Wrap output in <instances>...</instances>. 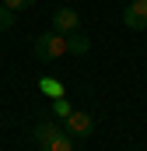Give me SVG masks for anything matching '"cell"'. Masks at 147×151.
<instances>
[{
    "label": "cell",
    "mask_w": 147,
    "mask_h": 151,
    "mask_svg": "<svg viewBox=\"0 0 147 151\" xmlns=\"http://www.w3.org/2000/svg\"><path fill=\"white\" fill-rule=\"evenodd\" d=\"M63 53H67V35H60L56 28H53V32H42V35L35 39V56L39 60L49 63V60H60Z\"/></svg>",
    "instance_id": "6da1fadb"
},
{
    "label": "cell",
    "mask_w": 147,
    "mask_h": 151,
    "mask_svg": "<svg viewBox=\"0 0 147 151\" xmlns=\"http://www.w3.org/2000/svg\"><path fill=\"white\" fill-rule=\"evenodd\" d=\"M123 25L133 28V32H147V0H133L123 11Z\"/></svg>",
    "instance_id": "7a4b0ae2"
},
{
    "label": "cell",
    "mask_w": 147,
    "mask_h": 151,
    "mask_svg": "<svg viewBox=\"0 0 147 151\" xmlns=\"http://www.w3.org/2000/svg\"><path fill=\"white\" fill-rule=\"evenodd\" d=\"M53 28L60 32V35H70L81 28V14L74 11V7H56V14H53Z\"/></svg>",
    "instance_id": "3957f363"
},
{
    "label": "cell",
    "mask_w": 147,
    "mask_h": 151,
    "mask_svg": "<svg viewBox=\"0 0 147 151\" xmlns=\"http://www.w3.org/2000/svg\"><path fill=\"white\" fill-rule=\"evenodd\" d=\"M91 130H95V119L84 113V109H74V113L67 116V134H70V137H88Z\"/></svg>",
    "instance_id": "277c9868"
},
{
    "label": "cell",
    "mask_w": 147,
    "mask_h": 151,
    "mask_svg": "<svg viewBox=\"0 0 147 151\" xmlns=\"http://www.w3.org/2000/svg\"><path fill=\"white\" fill-rule=\"evenodd\" d=\"M60 134H63V127H60V123L42 119V123L35 127V141H39V148H42V144H49V141H53V137H60Z\"/></svg>",
    "instance_id": "5b68a950"
},
{
    "label": "cell",
    "mask_w": 147,
    "mask_h": 151,
    "mask_svg": "<svg viewBox=\"0 0 147 151\" xmlns=\"http://www.w3.org/2000/svg\"><path fill=\"white\" fill-rule=\"evenodd\" d=\"M88 49H91V39L84 35L81 28H77V32H70V35H67V53H88Z\"/></svg>",
    "instance_id": "8992f818"
},
{
    "label": "cell",
    "mask_w": 147,
    "mask_h": 151,
    "mask_svg": "<svg viewBox=\"0 0 147 151\" xmlns=\"http://www.w3.org/2000/svg\"><path fill=\"white\" fill-rule=\"evenodd\" d=\"M42 151H74V137L67 134V130H63L60 137H53L49 144H42Z\"/></svg>",
    "instance_id": "52a82bcc"
},
{
    "label": "cell",
    "mask_w": 147,
    "mask_h": 151,
    "mask_svg": "<svg viewBox=\"0 0 147 151\" xmlns=\"http://www.w3.org/2000/svg\"><path fill=\"white\" fill-rule=\"evenodd\" d=\"M39 88H42L49 99H60V95H63V84H60L56 77H42V81H39Z\"/></svg>",
    "instance_id": "ba28073f"
},
{
    "label": "cell",
    "mask_w": 147,
    "mask_h": 151,
    "mask_svg": "<svg viewBox=\"0 0 147 151\" xmlns=\"http://www.w3.org/2000/svg\"><path fill=\"white\" fill-rule=\"evenodd\" d=\"M70 113H74V106L63 99V95H60V99H53V116H63V119H67Z\"/></svg>",
    "instance_id": "9c48e42d"
},
{
    "label": "cell",
    "mask_w": 147,
    "mask_h": 151,
    "mask_svg": "<svg viewBox=\"0 0 147 151\" xmlns=\"http://www.w3.org/2000/svg\"><path fill=\"white\" fill-rule=\"evenodd\" d=\"M14 14H18V11H11V7L0 4V32H7V28L14 25Z\"/></svg>",
    "instance_id": "30bf717a"
},
{
    "label": "cell",
    "mask_w": 147,
    "mask_h": 151,
    "mask_svg": "<svg viewBox=\"0 0 147 151\" xmlns=\"http://www.w3.org/2000/svg\"><path fill=\"white\" fill-rule=\"evenodd\" d=\"M4 7H11V11H25V7H32L35 0H0Z\"/></svg>",
    "instance_id": "8fae6325"
}]
</instances>
